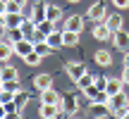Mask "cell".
<instances>
[{
    "label": "cell",
    "mask_w": 129,
    "mask_h": 119,
    "mask_svg": "<svg viewBox=\"0 0 129 119\" xmlns=\"http://www.w3.org/2000/svg\"><path fill=\"white\" fill-rule=\"evenodd\" d=\"M55 24H57V22H50V19H46V22H41V24H38V31H43V33L48 36L50 31H55V29H57Z\"/></svg>",
    "instance_id": "cell-29"
},
{
    "label": "cell",
    "mask_w": 129,
    "mask_h": 119,
    "mask_svg": "<svg viewBox=\"0 0 129 119\" xmlns=\"http://www.w3.org/2000/svg\"><path fill=\"white\" fill-rule=\"evenodd\" d=\"M84 95H86L88 100H98V95H101V88L96 86V81H93L88 88H84Z\"/></svg>",
    "instance_id": "cell-26"
},
{
    "label": "cell",
    "mask_w": 129,
    "mask_h": 119,
    "mask_svg": "<svg viewBox=\"0 0 129 119\" xmlns=\"http://www.w3.org/2000/svg\"><path fill=\"white\" fill-rule=\"evenodd\" d=\"M110 3L115 5L117 10H127V7H129V0H110Z\"/></svg>",
    "instance_id": "cell-33"
},
{
    "label": "cell",
    "mask_w": 129,
    "mask_h": 119,
    "mask_svg": "<svg viewBox=\"0 0 129 119\" xmlns=\"http://www.w3.org/2000/svg\"><path fill=\"white\" fill-rule=\"evenodd\" d=\"M64 69H67V76L72 79V83H77V79L81 76L84 72H86V67H84L81 62H77V60H72V62L64 64Z\"/></svg>",
    "instance_id": "cell-3"
},
{
    "label": "cell",
    "mask_w": 129,
    "mask_h": 119,
    "mask_svg": "<svg viewBox=\"0 0 129 119\" xmlns=\"http://www.w3.org/2000/svg\"><path fill=\"white\" fill-rule=\"evenodd\" d=\"M93 81H96V76H93L91 72H84L81 76L77 79V88H79V91H84V88H88V86H91Z\"/></svg>",
    "instance_id": "cell-22"
},
{
    "label": "cell",
    "mask_w": 129,
    "mask_h": 119,
    "mask_svg": "<svg viewBox=\"0 0 129 119\" xmlns=\"http://www.w3.org/2000/svg\"><path fill=\"white\" fill-rule=\"evenodd\" d=\"M62 45H64V48H74V45H79V31L62 29Z\"/></svg>",
    "instance_id": "cell-14"
},
{
    "label": "cell",
    "mask_w": 129,
    "mask_h": 119,
    "mask_svg": "<svg viewBox=\"0 0 129 119\" xmlns=\"http://www.w3.org/2000/svg\"><path fill=\"white\" fill-rule=\"evenodd\" d=\"M60 17H62V7H57V5H48V19H50V22H57Z\"/></svg>",
    "instance_id": "cell-28"
},
{
    "label": "cell",
    "mask_w": 129,
    "mask_h": 119,
    "mask_svg": "<svg viewBox=\"0 0 129 119\" xmlns=\"http://www.w3.org/2000/svg\"><path fill=\"white\" fill-rule=\"evenodd\" d=\"M124 64H127V67H129V50L124 52Z\"/></svg>",
    "instance_id": "cell-39"
},
{
    "label": "cell",
    "mask_w": 129,
    "mask_h": 119,
    "mask_svg": "<svg viewBox=\"0 0 129 119\" xmlns=\"http://www.w3.org/2000/svg\"><path fill=\"white\" fill-rule=\"evenodd\" d=\"M24 17L22 12H5V29H14V26H22Z\"/></svg>",
    "instance_id": "cell-15"
},
{
    "label": "cell",
    "mask_w": 129,
    "mask_h": 119,
    "mask_svg": "<svg viewBox=\"0 0 129 119\" xmlns=\"http://www.w3.org/2000/svg\"><path fill=\"white\" fill-rule=\"evenodd\" d=\"M5 31H7V36H5V38H7L10 43H17L19 38H24V33H22V29H19V26H14V29H5Z\"/></svg>",
    "instance_id": "cell-25"
},
{
    "label": "cell",
    "mask_w": 129,
    "mask_h": 119,
    "mask_svg": "<svg viewBox=\"0 0 129 119\" xmlns=\"http://www.w3.org/2000/svg\"><path fill=\"white\" fill-rule=\"evenodd\" d=\"M62 112V105H55V102H41V110H38V114L43 119H53L57 117Z\"/></svg>",
    "instance_id": "cell-6"
},
{
    "label": "cell",
    "mask_w": 129,
    "mask_h": 119,
    "mask_svg": "<svg viewBox=\"0 0 129 119\" xmlns=\"http://www.w3.org/2000/svg\"><path fill=\"white\" fill-rule=\"evenodd\" d=\"M22 60H24V64H29V67H36V64H41L43 55H38L36 50H31V52H29V55H24Z\"/></svg>",
    "instance_id": "cell-23"
},
{
    "label": "cell",
    "mask_w": 129,
    "mask_h": 119,
    "mask_svg": "<svg viewBox=\"0 0 129 119\" xmlns=\"http://www.w3.org/2000/svg\"><path fill=\"white\" fill-rule=\"evenodd\" d=\"M88 114H91V117H110V114H112V107L108 105V102L93 100V105H91V110H88Z\"/></svg>",
    "instance_id": "cell-5"
},
{
    "label": "cell",
    "mask_w": 129,
    "mask_h": 119,
    "mask_svg": "<svg viewBox=\"0 0 129 119\" xmlns=\"http://www.w3.org/2000/svg\"><path fill=\"white\" fill-rule=\"evenodd\" d=\"M29 17H31L34 22H36V26H38L41 22H46V19H48V5L46 3H36L31 7V14H29Z\"/></svg>",
    "instance_id": "cell-4"
},
{
    "label": "cell",
    "mask_w": 129,
    "mask_h": 119,
    "mask_svg": "<svg viewBox=\"0 0 129 119\" xmlns=\"http://www.w3.org/2000/svg\"><path fill=\"white\" fill-rule=\"evenodd\" d=\"M0 117H7V107H5L3 102H0Z\"/></svg>",
    "instance_id": "cell-37"
},
{
    "label": "cell",
    "mask_w": 129,
    "mask_h": 119,
    "mask_svg": "<svg viewBox=\"0 0 129 119\" xmlns=\"http://www.w3.org/2000/svg\"><path fill=\"white\" fill-rule=\"evenodd\" d=\"M3 83H5V81H3V76H0V88H3Z\"/></svg>",
    "instance_id": "cell-41"
},
{
    "label": "cell",
    "mask_w": 129,
    "mask_h": 119,
    "mask_svg": "<svg viewBox=\"0 0 129 119\" xmlns=\"http://www.w3.org/2000/svg\"><path fill=\"white\" fill-rule=\"evenodd\" d=\"M0 100H3V105H7V102L14 100V93L7 91V88H3V91H0Z\"/></svg>",
    "instance_id": "cell-30"
},
{
    "label": "cell",
    "mask_w": 129,
    "mask_h": 119,
    "mask_svg": "<svg viewBox=\"0 0 129 119\" xmlns=\"http://www.w3.org/2000/svg\"><path fill=\"white\" fill-rule=\"evenodd\" d=\"M122 86H124L122 76H120V79H115V76H108V83H105V93H108V95H115V93H120V91H122Z\"/></svg>",
    "instance_id": "cell-16"
},
{
    "label": "cell",
    "mask_w": 129,
    "mask_h": 119,
    "mask_svg": "<svg viewBox=\"0 0 129 119\" xmlns=\"http://www.w3.org/2000/svg\"><path fill=\"white\" fill-rule=\"evenodd\" d=\"M93 62H96L98 67H110V64H112L110 50H96V52H93Z\"/></svg>",
    "instance_id": "cell-13"
},
{
    "label": "cell",
    "mask_w": 129,
    "mask_h": 119,
    "mask_svg": "<svg viewBox=\"0 0 129 119\" xmlns=\"http://www.w3.org/2000/svg\"><path fill=\"white\" fill-rule=\"evenodd\" d=\"M93 38L96 41H110L112 38V31L105 22H93Z\"/></svg>",
    "instance_id": "cell-2"
},
{
    "label": "cell",
    "mask_w": 129,
    "mask_h": 119,
    "mask_svg": "<svg viewBox=\"0 0 129 119\" xmlns=\"http://www.w3.org/2000/svg\"><path fill=\"white\" fill-rule=\"evenodd\" d=\"M3 88H7V91L17 93V91H19V81H17V79H10V81H5V83H3Z\"/></svg>",
    "instance_id": "cell-31"
},
{
    "label": "cell",
    "mask_w": 129,
    "mask_h": 119,
    "mask_svg": "<svg viewBox=\"0 0 129 119\" xmlns=\"http://www.w3.org/2000/svg\"><path fill=\"white\" fill-rule=\"evenodd\" d=\"M34 50H36L38 55H43V57H46V55H50V52H53V48L48 45L46 41H41V43H34Z\"/></svg>",
    "instance_id": "cell-27"
},
{
    "label": "cell",
    "mask_w": 129,
    "mask_h": 119,
    "mask_svg": "<svg viewBox=\"0 0 129 119\" xmlns=\"http://www.w3.org/2000/svg\"><path fill=\"white\" fill-rule=\"evenodd\" d=\"M105 17H108V10L103 7L101 3L88 7V19H93V22H105Z\"/></svg>",
    "instance_id": "cell-9"
},
{
    "label": "cell",
    "mask_w": 129,
    "mask_h": 119,
    "mask_svg": "<svg viewBox=\"0 0 129 119\" xmlns=\"http://www.w3.org/2000/svg\"><path fill=\"white\" fill-rule=\"evenodd\" d=\"M7 12V3H5V0H0V14H5Z\"/></svg>",
    "instance_id": "cell-36"
},
{
    "label": "cell",
    "mask_w": 129,
    "mask_h": 119,
    "mask_svg": "<svg viewBox=\"0 0 129 119\" xmlns=\"http://www.w3.org/2000/svg\"><path fill=\"white\" fill-rule=\"evenodd\" d=\"M50 83H53L50 74H38V76H34V88H36V91H46V88H50Z\"/></svg>",
    "instance_id": "cell-17"
},
{
    "label": "cell",
    "mask_w": 129,
    "mask_h": 119,
    "mask_svg": "<svg viewBox=\"0 0 129 119\" xmlns=\"http://www.w3.org/2000/svg\"><path fill=\"white\" fill-rule=\"evenodd\" d=\"M69 3H79V0H69Z\"/></svg>",
    "instance_id": "cell-42"
},
{
    "label": "cell",
    "mask_w": 129,
    "mask_h": 119,
    "mask_svg": "<svg viewBox=\"0 0 129 119\" xmlns=\"http://www.w3.org/2000/svg\"><path fill=\"white\" fill-rule=\"evenodd\" d=\"M112 43H115L117 50L127 52V50H129V33L124 31V29H117V31H112Z\"/></svg>",
    "instance_id": "cell-1"
},
{
    "label": "cell",
    "mask_w": 129,
    "mask_h": 119,
    "mask_svg": "<svg viewBox=\"0 0 129 119\" xmlns=\"http://www.w3.org/2000/svg\"><path fill=\"white\" fill-rule=\"evenodd\" d=\"M105 24L110 26V31H117V29H122V24H124V19H122V14L112 12V14H108V17H105Z\"/></svg>",
    "instance_id": "cell-18"
},
{
    "label": "cell",
    "mask_w": 129,
    "mask_h": 119,
    "mask_svg": "<svg viewBox=\"0 0 129 119\" xmlns=\"http://www.w3.org/2000/svg\"><path fill=\"white\" fill-rule=\"evenodd\" d=\"M0 29H5V14H0Z\"/></svg>",
    "instance_id": "cell-38"
},
{
    "label": "cell",
    "mask_w": 129,
    "mask_h": 119,
    "mask_svg": "<svg viewBox=\"0 0 129 119\" xmlns=\"http://www.w3.org/2000/svg\"><path fill=\"white\" fill-rule=\"evenodd\" d=\"M17 3H19V5H22V7H24V5H26V3H29V0H17Z\"/></svg>",
    "instance_id": "cell-40"
},
{
    "label": "cell",
    "mask_w": 129,
    "mask_h": 119,
    "mask_svg": "<svg viewBox=\"0 0 129 119\" xmlns=\"http://www.w3.org/2000/svg\"><path fill=\"white\" fill-rule=\"evenodd\" d=\"M64 29L81 33V29H84V17H81V14H72V17H67V19H64Z\"/></svg>",
    "instance_id": "cell-11"
},
{
    "label": "cell",
    "mask_w": 129,
    "mask_h": 119,
    "mask_svg": "<svg viewBox=\"0 0 129 119\" xmlns=\"http://www.w3.org/2000/svg\"><path fill=\"white\" fill-rule=\"evenodd\" d=\"M64 110H67L69 114H77V112H79V102H77V98H74V95H67V98H64Z\"/></svg>",
    "instance_id": "cell-24"
},
{
    "label": "cell",
    "mask_w": 129,
    "mask_h": 119,
    "mask_svg": "<svg viewBox=\"0 0 129 119\" xmlns=\"http://www.w3.org/2000/svg\"><path fill=\"white\" fill-rule=\"evenodd\" d=\"M105 83H108V76H96V86L101 91H105Z\"/></svg>",
    "instance_id": "cell-34"
},
{
    "label": "cell",
    "mask_w": 129,
    "mask_h": 119,
    "mask_svg": "<svg viewBox=\"0 0 129 119\" xmlns=\"http://www.w3.org/2000/svg\"><path fill=\"white\" fill-rule=\"evenodd\" d=\"M0 76H3V81H10V79H19V72L12 64H3L0 67Z\"/></svg>",
    "instance_id": "cell-21"
},
{
    "label": "cell",
    "mask_w": 129,
    "mask_h": 119,
    "mask_svg": "<svg viewBox=\"0 0 129 119\" xmlns=\"http://www.w3.org/2000/svg\"><path fill=\"white\" fill-rule=\"evenodd\" d=\"M108 105L112 107V112H117L120 107H127L129 105V95H127L124 91H120V93H115V95L108 98Z\"/></svg>",
    "instance_id": "cell-7"
},
{
    "label": "cell",
    "mask_w": 129,
    "mask_h": 119,
    "mask_svg": "<svg viewBox=\"0 0 129 119\" xmlns=\"http://www.w3.org/2000/svg\"><path fill=\"white\" fill-rule=\"evenodd\" d=\"M12 102H14V107H17V110L22 112L24 107H26V102H29V93H26V91H22V88H19V91L14 93V100H12Z\"/></svg>",
    "instance_id": "cell-20"
},
{
    "label": "cell",
    "mask_w": 129,
    "mask_h": 119,
    "mask_svg": "<svg viewBox=\"0 0 129 119\" xmlns=\"http://www.w3.org/2000/svg\"><path fill=\"white\" fill-rule=\"evenodd\" d=\"M12 55H14V45L7 41V38L0 36V62H7Z\"/></svg>",
    "instance_id": "cell-12"
},
{
    "label": "cell",
    "mask_w": 129,
    "mask_h": 119,
    "mask_svg": "<svg viewBox=\"0 0 129 119\" xmlns=\"http://www.w3.org/2000/svg\"><path fill=\"white\" fill-rule=\"evenodd\" d=\"M46 43L53 48V50H57V48L62 45V31H57V29H55V31H50L46 36Z\"/></svg>",
    "instance_id": "cell-19"
},
{
    "label": "cell",
    "mask_w": 129,
    "mask_h": 119,
    "mask_svg": "<svg viewBox=\"0 0 129 119\" xmlns=\"http://www.w3.org/2000/svg\"><path fill=\"white\" fill-rule=\"evenodd\" d=\"M41 102H55V105H62V95L50 86V88H46V91H41Z\"/></svg>",
    "instance_id": "cell-10"
},
{
    "label": "cell",
    "mask_w": 129,
    "mask_h": 119,
    "mask_svg": "<svg viewBox=\"0 0 129 119\" xmlns=\"http://www.w3.org/2000/svg\"><path fill=\"white\" fill-rule=\"evenodd\" d=\"M0 91H3V88H0ZM0 102H3V100H0Z\"/></svg>",
    "instance_id": "cell-43"
},
{
    "label": "cell",
    "mask_w": 129,
    "mask_h": 119,
    "mask_svg": "<svg viewBox=\"0 0 129 119\" xmlns=\"http://www.w3.org/2000/svg\"><path fill=\"white\" fill-rule=\"evenodd\" d=\"M5 3H7V12H22V5L17 0H5Z\"/></svg>",
    "instance_id": "cell-32"
},
{
    "label": "cell",
    "mask_w": 129,
    "mask_h": 119,
    "mask_svg": "<svg viewBox=\"0 0 129 119\" xmlns=\"http://www.w3.org/2000/svg\"><path fill=\"white\" fill-rule=\"evenodd\" d=\"M12 45H14V55H19V57L29 55V52L34 50V41L31 38H19V41L12 43Z\"/></svg>",
    "instance_id": "cell-8"
},
{
    "label": "cell",
    "mask_w": 129,
    "mask_h": 119,
    "mask_svg": "<svg viewBox=\"0 0 129 119\" xmlns=\"http://www.w3.org/2000/svg\"><path fill=\"white\" fill-rule=\"evenodd\" d=\"M122 81L129 83V67H127V64H124V69H122Z\"/></svg>",
    "instance_id": "cell-35"
}]
</instances>
